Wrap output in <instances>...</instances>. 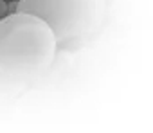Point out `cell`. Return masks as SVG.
<instances>
[{
	"mask_svg": "<svg viewBox=\"0 0 153 133\" xmlns=\"http://www.w3.org/2000/svg\"><path fill=\"white\" fill-rule=\"evenodd\" d=\"M51 27L34 15L9 13L0 18V72L15 85L43 74L56 58Z\"/></svg>",
	"mask_w": 153,
	"mask_h": 133,
	"instance_id": "6da1fadb",
	"label": "cell"
},
{
	"mask_svg": "<svg viewBox=\"0 0 153 133\" xmlns=\"http://www.w3.org/2000/svg\"><path fill=\"white\" fill-rule=\"evenodd\" d=\"M105 0H18L16 11L43 20L58 43L90 38L103 24Z\"/></svg>",
	"mask_w": 153,
	"mask_h": 133,
	"instance_id": "7a4b0ae2",
	"label": "cell"
},
{
	"mask_svg": "<svg viewBox=\"0 0 153 133\" xmlns=\"http://www.w3.org/2000/svg\"><path fill=\"white\" fill-rule=\"evenodd\" d=\"M6 11H9V9H7V2H4V0H0V18H2V16H6Z\"/></svg>",
	"mask_w": 153,
	"mask_h": 133,
	"instance_id": "3957f363",
	"label": "cell"
}]
</instances>
